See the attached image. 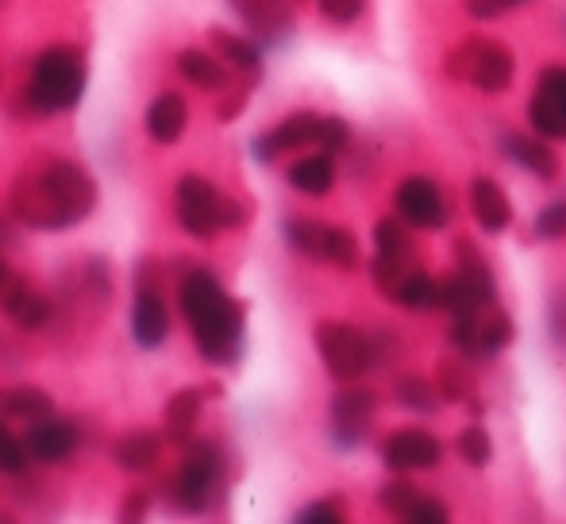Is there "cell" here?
<instances>
[{
    "instance_id": "obj_45",
    "label": "cell",
    "mask_w": 566,
    "mask_h": 524,
    "mask_svg": "<svg viewBox=\"0 0 566 524\" xmlns=\"http://www.w3.org/2000/svg\"><path fill=\"white\" fill-rule=\"evenodd\" d=\"M4 243H12V232H8V220L0 217V248H4Z\"/></svg>"
},
{
    "instance_id": "obj_33",
    "label": "cell",
    "mask_w": 566,
    "mask_h": 524,
    "mask_svg": "<svg viewBox=\"0 0 566 524\" xmlns=\"http://www.w3.org/2000/svg\"><path fill=\"white\" fill-rule=\"evenodd\" d=\"M459 455H462V463H470L474 471H482V467H490V459H493V440H490V432L485 428H478V425H470V428H462L459 432Z\"/></svg>"
},
{
    "instance_id": "obj_16",
    "label": "cell",
    "mask_w": 566,
    "mask_h": 524,
    "mask_svg": "<svg viewBox=\"0 0 566 524\" xmlns=\"http://www.w3.org/2000/svg\"><path fill=\"white\" fill-rule=\"evenodd\" d=\"M132 336L143 352H155L170 336V308L163 301V290H139L132 308Z\"/></svg>"
},
{
    "instance_id": "obj_22",
    "label": "cell",
    "mask_w": 566,
    "mask_h": 524,
    "mask_svg": "<svg viewBox=\"0 0 566 524\" xmlns=\"http://www.w3.org/2000/svg\"><path fill=\"white\" fill-rule=\"evenodd\" d=\"M4 313L15 328L39 332V328H46L54 305H51V297H43L39 290H31L28 282H12V290H8V297H4Z\"/></svg>"
},
{
    "instance_id": "obj_24",
    "label": "cell",
    "mask_w": 566,
    "mask_h": 524,
    "mask_svg": "<svg viewBox=\"0 0 566 524\" xmlns=\"http://www.w3.org/2000/svg\"><path fill=\"white\" fill-rule=\"evenodd\" d=\"M113 455L124 471H135V474L150 471V467L158 463V455H163V436H158L155 428H135V432L119 436L113 443Z\"/></svg>"
},
{
    "instance_id": "obj_43",
    "label": "cell",
    "mask_w": 566,
    "mask_h": 524,
    "mask_svg": "<svg viewBox=\"0 0 566 524\" xmlns=\"http://www.w3.org/2000/svg\"><path fill=\"white\" fill-rule=\"evenodd\" d=\"M247 93H251V85H243V90L228 93V97L220 101V108H217V120L231 124V120H235V116H243V108H247Z\"/></svg>"
},
{
    "instance_id": "obj_29",
    "label": "cell",
    "mask_w": 566,
    "mask_h": 524,
    "mask_svg": "<svg viewBox=\"0 0 566 524\" xmlns=\"http://www.w3.org/2000/svg\"><path fill=\"white\" fill-rule=\"evenodd\" d=\"M0 412H4V417H20V420H43V417H54V397L35 390V386H15V390L0 394Z\"/></svg>"
},
{
    "instance_id": "obj_14",
    "label": "cell",
    "mask_w": 566,
    "mask_h": 524,
    "mask_svg": "<svg viewBox=\"0 0 566 524\" xmlns=\"http://www.w3.org/2000/svg\"><path fill=\"white\" fill-rule=\"evenodd\" d=\"M321 120L324 116H316V113L285 116L277 128L262 132L259 139H254V158H259V163H274L277 155H285V150H297V147H305V143H316V135H321Z\"/></svg>"
},
{
    "instance_id": "obj_26",
    "label": "cell",
    "mask_w": 566,
    "mask_h": 524,
    "mask_svg": "<svg viewBox=\"0 0 566 524\" xmlns=\"http://www.w3.org/2000/svg\"><path fill=\"white\" fill-rule=\"evenodd\" d=\"M209 39H212V46H217L220 59H224L228 66H235L247 82H259L262 54H259V46H254L251 39H239V35H231V31H224V28H209Z\"/></svg>"
},
{
    "instance_id": "obj_5",
    "label": "cell",
    "mask_w": 566,
    "mask_h": 524,
    "mask_svg": "<svg viewBox=\"0 0 566 524\" xmlns=\"http://www.w3.org/2000/svg\"><path fill=\"white\" fill-rule=\"evenodd\" d=\"M448 77L474 85L482 93H505L516 77V59L497 39L470 35L448 54Z\"/></svg>"
},
{
    "instance_id": "obj_44",
    "label": "cell",
    "mask_w": 566,
    "mask_h": 524,
    "mask_svg": "<svg viewBox=\"0 0 566 524\" xmlns=\"http://www.w3.org/2000/svg\"><path fill=\"white\" fill-rule=\"evenodd\" d=\"M12 282H15V277H12V270H8V262L0 259V305H4L8 290H12Z\"/></svg>"
},
{
    "instance_id": "obj_6",
    "label": "cell",
    "mask_w": 566,
    "mask_h": 524,
    "mask_svg": "<svg viewBox=\"0 0 566 524\" xmlns=\"http://www.w3.org/2000/svg\"><path fill=\"white\" fill-rule=\"evenodd\" d=\"M316 352L336 382H358L374 367V339L343 321L316 324Z\"/></svg>"
},
{
    "instance_id": "obj_19",
    "label": "cell",
    "mask_w": 566,
    "mask_h": 524,
    "mask_svg": "<svg viewBox=\"0 0 566 524\" xmlns=\"http://www.w3.org/2000/svg\"><path fill=\"white\" fill-rule=\"evenodd\" d=\"M231 8L262 43H282L293 31V12L285 8V0H231Z\"/></svg>"
},
{
    "instance_id": "obj_21",
    "label": "cell",
    "mask_w": 566,
    "mask_h": 524,
    "mask_svg": "<svg viewBox=\"0 0 566 524\" xmlns=\"http://www.w3.org/2000/svg\"><path fill=\"white\" fill-rule=\"evenodd\" d=\"M505 155L513 158L521 170L536 174L539 181H552L559 174V158L555 150L544 143V135H521V132H509L505 135Z\"/></svg>"
},
{
    "instance_id": "obj_3",
    "label": "cell",
    "mask_w": 566,
    "mask_h": 524,
    "mask_svg": "<svg viewBox=\"0 0 566 524\" xmlns=\"http://www.w3.org/2000/svg\"><path fill=\"white\" fill-rule=\"evenodd\" d=\"M224 494V451L217 440H189L181 467L166 482V497L174 510L201 513Z\"/></svg>"
},
{
    "instance_id": "obj_32",
    "label": "cell",
    "mask_w": 566,
    "mask_h": 524,
    "mask_svg": "<svg viewBox=\"0 0 566 524\" xmlns=\"http://www.w3.org/2000/svg\"><path fill=\"white\" fill-rule=\"evenodd\" d=\"M420 490L412 486L409 479H394V482H386L381 486V494H378V502H381V510L386 513H394V517H401V521H409L412 517V510L420 505Z\"/></svg>"
},
{
    "instance_id": "obj_37",
    "label": "cell",
    "mask_w": 566,
    "mask_h": 524,
    "mask_svg": "<svg viewBox=\"0 0 566 524\" xmlns=\"http://www.w3.org/2000/svg\"><path fill=\"white\" fill-rule=\"evenodd\" d=\"M321 12H324V20L347 28V23H355L358 15L366 12V0H321Z\"/></svg>"
},
{
    "instance_id": "obj_18",
    "label": "cell",
    "mask_w": 566,
    "mask_h": 524,
    "mask_svg": "<svg viewBox=\"0 0 566 524\" xmlns=\"http://www.w3.org/2000/svg\"><path fill=\"white\" fill-rule=\"evenodd\" d=\"M23 440H28V451L39 459V463H62V459L74 455L77 428L62 417H43L31 425V432L23 436Z\"/></svg>"
},
{
    "instance_id": "obj_30",
    "label": "cell",
    "mask_w": 566,
    "mask_h": 524,
    "mask_svg": "<svg viewBox=\"0 0 566 524\" xmlns=\"http://www.w3.org/2000/svg\"><path fill=\"white\" fill-rule=\"evenodd\" d=\"M394 397H397V405H401V409H409V412H424V417H428V412H432L436 405H440V386L428 382V378L405 375V378H397Z\"/></svg>"
},
{
    "instance_id": "obj_8",
    "label": "cell",
    "mask_w": 566,
    "mask_h": 524,
    "mask_svg": "<svg viewBox=\"0 0 566 524\" xmlns=\"http://www.w3.org/2000/svg\"><path fill=\"white\" fill-rule=\"evenodd\" d=\"M43 178H46V186H51L54 201H59V212H62V220H66V228H74V224H82L85 217H93L101 189L85 166L70 163V158H59V163L46 166Z\"/></svg>"
},
{
    "instance_id": "obj_7",
    "label": "cell",
    "mask_w": 566,
    "mask_h": 524,
    "mask_svg": "<svg viewBox=\"0 0 566 524\" xmlns=\"http://www.w3.org/2000/svg\"><path fill=\"white\" fill-rule=\"evenodd\" d=\"M451 321H454L451 344L467 359H493V355L513 344V321H509V313L482 316V308H467V313H454Z\"/></svg>"
},
{
    "instance_id": "obj_23",
    "label": "cell",
    "mask_w": 566,
    "mask_h": 524,
    "mask_svg": "<svg viewBox=\"0 0 566 524\" xmlns=\"http://www.w3.org/2000/svg\"><path fill=\"white\" fill-rule=\"evenodd\" d=\"M186 124H189V105L181 93H163V97L147 108V132H150V139L163 143V147L178 143L181 135H186Z\"/></svg>"
},
{
    "instance_id": "obj_9",
    "label": "cell",
    "mask_w": 566,
    "mask_h": 524,
    "mask_svg": "<svg viewBox=\"0 0 566 524\" xmlns=\"http://www.w3.org/2000/svg\"><path fill=\"white\" fill-rule=\"evenodd\" d=\"M8 209L20 220L23 228H35V232H66V220L59 212L51 186H46L43 174H20L8 189Z\"/></svg>"
},
{
    "instance_id": "obj_1",
    "label": "cell",
    "mask_w": 566,
    "mask_h": 524,
    "mask_svg": "<svg viewBox=\"0 0 566 524\" xmlns=\"http://www.w3.org/2000/svg\"><path fill=\"white\" fill-rule=\"evenodd\" d=\"M181 316L197 339V352L217 367H231L243 355V305L228 297L212 270H189L178 285Z\"/></svg>"
},
{
    "instance_id": "obj_40",
    "label": "cell",
    "mask_w": 566,
    "mask_h": 524,
    "mask_svg": "<svg viewBox=\"0 0 566 524\" xmlns=\"http://www.w3.org/2000/svg\"><path fill=\"white\" fill-rule=\"evenodd\" d=\"M412 524H440L448 521V505L440 502V497H420V505L412 510Z\"/></svg>"
},
{
    "instance_id": "obj_41",
    "label": "cell",
    "mask_w": 566,
    "mask_h": 524,
    "mask_svg": "<svg viewBox=\"0 0 566 524\" xmlns=\"http://www.w3.org/2000/svg\"><path fill=\"white\" fill-rule=\"evenodd\" d=\"M462 8H467L474 20H497V15L513 12V8H509V0H462Z\"/></svg>"
},
{
    "instance_id": "obj_31",
    "label": "cell",
    "mask_w": 566,
    "mask_h": 524,
    "mask_svg": "<svg viewBox=\"0 0 566 524\" xmlns=\"http://www.w3.org/2000/svg\"><path fill=\"white\" fill-rule=\"evenodd\" d=\"M436 290H440V282H436L432 274H424V270H409L389 301H397L401 308H436Z\"/></svg>"
},
{
    "instance_id": "obj_11",
    "label": "cell",
    "mask_w": 566,
    "mask_h": 524,
    "mask_svg": "<svg viewBox=\"0 0 566 524\" xmlns=\"http://www.w3.org/2000/svg\"><path fill=\"white\" fill-rule=\"evenodd\" d=\"M528 124L544 139H566V66H547L528 101Z\"/></svg>"
},
{
    "instance_id": "obj_15",
    "label": "cell",
    "mask_w": 566,
    "mask_h": 524,
    "mask_svg": "<svg viewBox=\"0 0 566 524\" xmlns=\"http://www.w3.org/2000/svg\"><path fill=\"white\" fill-rule=\"evenodd\" d=\"M454 277H459V285L467 290V297L474 301L478 308L493 305V297H497V277H493L490 262H485V255L470 240L454 243Z\"/></svg>"
},
{
    "instance_id": "obj_2",
    "label": "cell",
    "mask_w": 566,
    "mask_h": 524,
    "mask_svg": "<svg viewBox=\"0 0 566 524\" xmlns=\"http://www.w3.org/2000/svg\"><path fill=\"white\" fill-rule=\"evenodd\" d=\"M82 93H85V59L74 46H51L46 54H39L20 105H28L31 116H54V113H70L82 101Z\"/></svg>"
},
{
    "instance_id": "obj_46",
    "label": "cell",
    "mask_w": 566,
    "mask_h": 524,
    "mask_svg": "<svg viewBox=\"0 0 566 524\" xmlns=\"http://www.w3.org/2000/svg\"><path fill=\"white\" fill-rule=\"evenodd\" d=\"M524 4H532V0H509V8H513V12H516V8H524Z\"/></svg>"
},
{
    "instance_id": "obj_34",
    "label": "cell",
    "mask_w": 566,
    "mask_h": 524,
    "mask_svg": "<svg viewBox=\"0 0 566 524\" xmlns=\"http://www.w3.org/2000/svg\"><path fill=\"white\" fill-rule=\"evenodd\" d=\"M28 440H20V436L8 428L4 412H0V471L4 474H23L28 471Z\"/></svg>"
},
{
    "instance_id": "obj_42",
    "label": "cell",
    "mask_w": 566,
    "mask_h": 524,
    "mask_svg": "<svg viewBox=\"0 0 566 524\" xmlns=\"http://www.w3.org/2000/svg\"><path fill=\"white\" fill-rule=\"evenodd\" d=\"M147 510H150V494H147V490H132V494L124 497V510H119V521L135 524V521L147 517Z\"/></svg>"
},
{
    "instance_id": "obj_25",
    "label": "cell",
    "mask_w": 566,
    "mask_h": 524,
    "mask_svg": "<svg viewBox=\"0 0 566 524\" xmlns=\"http://www.w3.org/2000/svg\"><path fill=\"white\" fill-rule=\"evenodd\" d=\"M290 186L301 189L305 197L332 193V186H336V155L321 150V155L297 158V163L290 166Z\"/></svg>"
},
{
    "instance_id": "obj_27",
    "label": "cell",
    "mask_w": 566,
    "mask_h": 524,
    "mask_svg": "<svg viewBox=\"0 0 566 524\" xmlns=\"http://www.w3.org/2000/svg\"><path fill=\"white\" fill-rule=\"evenodd\" d=\"M178 74L186 77V82H193L197 90H209V93L228 90V82H231L224 62L212 59L209 51H181L178 54Z\"/></svg>"
},
{
    "instance_id": "obj_13",
    "label": "cell",
    "mask_w": 566,
    "mask_h": 524,
    "mask_svg": "<svg viewBox=\"0 0 566 524\" xmlns=\"http://www.w3.org/2000/svg\"><path fill=\"white\" fill-rule=\"evenodd\" d=\"M374 412H378V397L363 386H347L332 401V436H336L339 448H355L374 425Z\"/></svg>"
},
{
    "instance_id": "obj_4",
    "label": "cell",
    "mask_w": 566,
    "mask_h": 524,
    "mask_svg": "<svg viewBox=\"0 0 566 524\" xmlns=\"http://www.w3.org/2000/svg\"><path fill=\"white\" fill-rule=\"evenodd\" d=\"M178 224L186 228L193 240H217L220 232L247 224V209L239 201L220 193L209 178L201 174H186L178 181Z\"/></svg>"
},
{
    "instance_id": "obj_28",
    "label": "cell",
    "mask_w": 566,
    "mask_h": 524,
    "mask_svg": "<svg viewBox=\"0 0 566 524\" xmlns=\"http://www.w3.org/2000/svg\"><path fill=\"white\" fill-rule=\"evenodd\" d=\"M332 228L336 224H321V220H285V240L297 255L313 259V262H328L332 248Z\"/></svg>"
},
{
    "instance_id": "obj_17",
    "label": "cell",
    "mask_w": 566,
    "mask_h": 524,
    "mask_svg": "<svg viewBox=\"0 0 566 524\" xmlns=\"http://www.w3.org/2000/svg\"><path fill=\"white\" fill-rule=\"evenodd\" d=\"M470 212H474L478 228L490 235L509 232V224H513V201H509V193L501 189V181H493V178L470 181Z\"/></svg>"
},
{
    "instance_id": "obj_20",
    "label": "cell",
    "mask_w": 566,
    "mask_h": 524,
    "mask_svg": "<svg viewBox=\"0 0 566 524\" xmlns=\"http://www.w3.org/2000/svg\"><path fill=\"white\" fill-rule=\"evenodd\" d=\"M220 394L217 386H189V390H178L166 401V440L170 443H181L186 448L193 440V428H197V417H201V405L205 397Z\"/></svg>"
},
{
    "instance_id": "obj_35",
    "label": "cell",
    "mask_w": 566,
    "mask_h": 524,
    "mask_svg": "<svg viewBox=\"0 0 566 524\" xmlns=\"http://www.w3.org/2000/svg\"><path fill=\"white\" fill-rule=\"evenodd\" d=\"M316 143H321V150H328V155H343V150L350 147V124L339 120V116H324Z\"/></svg>"
},
{
    "instance_id": "obj_10",
    "label": "cell",
    "mask_w": 566,
    "mask_h": 524,
    "mask_svg": "<svg viewBox=\"0 0 566 524\" xmlns=\"http://www.w3.org/2000/svg\"><path fill=\"white\" fill-rule=\"evenodd\" d=\"M394 205H397V217H401L409 228H417V232H440L451 217L443 189L436 186L432 178H424V174L405 178L394 193Z\"/></svg>"
},
{
    "instance_id": "obj_39",
    "label": "cell",
    "mask_w": 566,
    "mask_h": 524,
    "mask_svg": "<svg viewBox=\"0 0 566 524\" xmlns=\"http://www.w3.org/2000/svg\"><path fill=\"white\" fill-rule=\"evenodd\" d=\"M297 521H305V524H339L343 513H339L336 502H313V505H305V510L297 513Z\"/></svg>"
},
{
    "instance_id": "obj_36",
    "label": "cell",
    "mask_w": 566,
    "mask_h": 524,
    "mask_svg": "<svg viewBox=\"0 0 566 524\" xmlns=\"http://www.w3.org/2000/svg\"><path fill=\"white\" fill-rule=\"evenodd\" d=\"M536 235L539 240H563L566 235V201H552L536 217Z\"/></svg>"
},
{
    "instance_id": "obj_12",
    "label": "cell",
    "mask_w": 566,
    "mask_h": 524,
    "mask_svg": "<svg viewBox=\"0 0 566 524\" xmlns=\"http://www.w3.org/2000/svg\"><path fill=\"white\" fill-rule=\"evenodd\" d=\"M443 459V443L436 440L424 428H401L381 443V463L394 474H409V471H432Z\"/></svg>"
},
{
    "instance_id": "obj_38",
    "label": "cell",
    "mask_w": 566,
    "mask_h": 524,
    "mask_svg": "<svg viewBox=\"0 0 566 524\" xmlns=\"http://www.w3.org/2000/svg\"><path fill=\"white\" fill-rule=\"evenodd\" d=\"M436 382H440V397H448V401H462L467 397V382H462L459 367H451V363H443Z\"/></svg>"
}]
</instances>
